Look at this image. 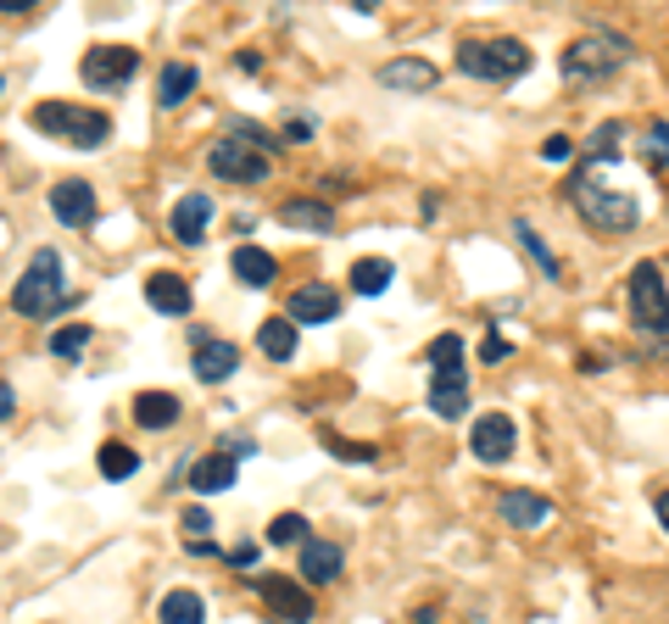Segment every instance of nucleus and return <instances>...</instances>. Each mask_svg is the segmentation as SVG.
Here are the masks:
<instances>
[{"label": "nucleus", "mask_w": 669, "mask_h": 624, "mask_svg": "<svg viewBox=\"0 0 669 624\" xmlns=\"http://www.w3.org/2000/svg\"><path fill=\"white\" fill-rule=\"evenodd\" d=\"M257 557H262V546H257V541H240V546H229V563H234V568H257Z\"/></svg>", "instance_id": "39"}, {"label": "nucleus", "mask_w": 669, "mask_h": 624, "mask_svg": "<svg viewBox=\"0 0 669 624\" xmlns=\"http://www.w3.org/2000/svg\"><path fill=\"white\" fill-rule=\"evenodd\" d=\"M279 224H284V229H301V235H334V212H329L323 201H307V196L284 201V207H279Z\"/></svg>", "instance_id": "21"}, {"label": "nucleus", "mask_w": 669, "mask_h": 624, "mask_svg": "<svg viewBox=\"0 0 669 624\" xmlns=\"http://www.w3.org/2000/svg\"><path fill=\"white\" fill-rule=\"evenodd\" d=\"M0 90H7V79H0Z\"/></svg>", "instance_id": "47"}, {"label": "nucleus", "mask_w": 669, "mask_h": 624, "mask_svg": "<svg viewBox=\"0 0 669 624\" xmlns=\"http://www.w3.org/2000/svg\"><path fill=\"white\" fill-rule=\"evenodd\" d=\"M652 507H658V524L669 529V491H658V496H652Z\"/></svg>", "instance_id": "46"}, {"label": "nucleus", "mask_w": 669, "mask_h": 624, "mask_svg": "<svg viewBox=\"0 0 669 624\" xmlns=\"http://www.w3.org/2000/svg\"><path fill=\"white\" fill-rule=\"evenodd\" d=\"M641 157H647L652 168H669V123H663V118H652V123H647V140H641Z\"/></svg>", "instance_id": "33"}, {"label": "nucleus", "mask_w": 669, "mask_h": 624, "mask_svg": "<svg viewBox=\"0 0 669 624\" xmlns=\"http://www.w3.org/2000/svg\"><path fill=\"white\" fill-rule=\"evenodd\" d=\"M341 568H347L341 541H307V546H301V580H307V585H329Z\"/></svg>", "instance_id": "19"}, {"label": "nucleus", "mask_w": 669, "mask_h": 624, "mask_svg": "<svg viewBox=\"0 0 669 624\" xmlns=\"http://www.w3.org/2000/svg\"><path fill=\"white\" fill-rule=\"evenodd\" d=\"M51 212H57V224H68V229H96V218H101L96 185H90V179H62V185H51Z\"/></svg>", "instance_id": "9"}, {"label": "nucleus", "mask_w": 669, "mask_h": 624, "mask_svg": "<svg viewBox=\"0 0 669 624\" xmlns=\"http://www.w3.org/2000/svg\"><path fill=\"white\" fill-rule=\"evenodd\" d=\"M391 279H397V268H391L386 257H363V263L352 268V290H358V296H380V290H391Z\"/></svg>", "instance_id": "27"}, {"label": "nucleus", "mask_w": 669, "mask_h": 624, "mask_svg": "<svg viewBox=\"0 0 669 624\" xmlns=\"http://www.w3.org/2000/svg\"><path fill=\"white\" fill-rule=\"evenodd\" d=\"M196 85H201V73H196L190 62H168V68H162V85H157V107H184Z\"/></svg>", "instance_id": "25"}, {"label": "nucleus", "mask_w": 669, "mask_h": 624, "mask_svg": "<svg viewBox=\"0 0 669 624\" xmlns=\"http://www.w3.org/2000/svg\"><path fill=\"white\" fill-rule=\"evenodd\" d=\"M323 446H329L334 457H347V463H375V457H380V446H369V440H341V435H323Z\"/></svg>", "instance_id": "36"}, {"label": "nucleus", "mask_w": 669, "mask_h": 624, "mask_svg": "<svg viewBox=\"0 0 669 624\" xmlns=\"http://www.w3.org/2000/svg\"><path fill=\"white\" fill-rule=\"evenodd\" d=\"M296 346H301V335H296V324L279 313V318H262V329H257V351L262 357H273V363H290L296 357Z\"/></svg>", "instance_id": "22"}, {"label": "nucleus", "mask_w": 669, "mask_h": 624, "mask_svg": "<svg viewBox=\"0 0 669 624\" xmlns=\"http://www.w3.org/2000/svg\"><path fill=\"white\" fill-rule=\"evenodd\" d=\"M625 62H630V40L597 29V34H580V40L563 51V79L586 85V79H602V73H613V68H625Z\"/></svg>", "instance_id": "6"}, {"label": "nucleus", "mask_w": 669, "mask_h": 624, "mask_svg": "<svg viewBox=\"0 0 669 624\" xmlns=\"http://www.w3.org/2000/svg\"><path fill=\"white\" fill-rule=\"evenodd\" d=\"M257 596H262L273 613L296 618V624H307V618H312V596H307L301 585H290L284 574H262V580H257Z\"/></svg>", "instance_id": "16"}, {"label": "nucleus", "mask_w": 669, "mask_h": 624, "mask_svg": "<svg viewBox=\"0 0 669 624\" xmlns=\"http://www.w3.org/2000/svg\"><path fill=\"white\" fill-rule=\"evenodd\" d=\"M34 129L62 140V146H79V151H96L112 140V118L96 112V107H73V101H40L34 107Z\"/></svg>", "instance_id": "3"}, {"label": "nucleus", "mask_w": 669, "mask_h": 624, "mask_svg": "<svg viewBox=\"0 0 669 624\" xmlns=\"http://www.w3.org/2000/svg\"><path fill=\"white\" fill-rule=\"evenodd\" d=\"M580 368L597 374V368H613V357H608V351H580Z\"/></svg>", "instance_id": "42"}, {"label": "nucleus", "mask_w": 669, "mask_h": 624, "mask_svg": "<svg viewBox=\"0 0 669 624\" xmlns=\"http://www.w3.org/2000/svg\"><path fill=\"white\" fill-rule=\"evenodd\" d=\"M513 446H519V429H513L508 413H480V418H475V429H469V452H475L480 463H508Z\"/></svg>", "instance_id": "10"}, {"label": "nucleus", "mask_w": 669, "mask_h": 624, "mask_svg": "<svg viewBox=\"0 0 669 624\" xmlns=\"http://www.w3.org/2000/svg\"><path fill=\"white\" fill-rule=\"evenodd\" d=\"M79 73H84L90 90H118V85H129L140 73V51H129V46H96V51H84Z\"/></svg>", "instance_id": "8"}, {"label": "nucleus", "mask_w": 669, "mask_h": 624, "mask_svg": "<svg viewBox=\"0 0 669 624\" xmlns=\"http://www.w3.org/2000/svg\"><path fill=\"white\" fill-rule=\"evenodd\" d=\"M436 62H425V57H397V62H386L380 68V85L386 90H402V96H425V90H436Z\"/></svg>", "instance_id": "14"}, {"label": "nucleus", "mask_w": 669, "mask_h": 624, "mask_svg": "<svg viewBox=\"0 0 669 624\" xmlns=\"http://www.w3.org/2000/svg\"><path fill=\"white\" fill-rule=\"evenodd\" d=\"M513 240H519V246H525V251L536 257V268H541L547 279H558V274H563V268H558V257H552V246H547V240H541V235H536V229H530L525 218L513 224Z\"/></svg>", "instance_id": "30"}, {"label": "nucleus", "mask_w": 669, "mask_h": 624, "mask_svg": "<svg viewBox=\"0 0 669 624\" xmlns=\"http://www.w3.org/2000/svg\"><path fill=\"white\" fill-rule=\"evenodd\" d=\"M268 541H273V546H307V541H312V524H307L301 513H279V518L268 524Z\"/></svg>", "instance_id": "31"}, {"label": "nucleus", "mask_w": 669, "mask_h": 624, "mask_svg": "<svg viewBox=\"0 0 669 624\" xmlns=\"http://www.w3.org/2000/svg\"><path fill=\"white\" fill-rule=\"evenodd\" d=\"M569 201H575V212H580L597 235H630V229L641 224L636 196L602 185V162H591V168H580V174L569 179Z\"/></svg>", "instance_id": "1"}, {"label": "nucleus", "mask_w": 669, "mask_h": 624, "mask_svg": "<svg viewBox=\"0 0 669 624\" xmlns=\"http://www.w3.org/2000/svg\"><path fill=\"white\" fill-rule=\"evenodd\" d=\"M463 357H469L463 335H436V340H430V351H425L430 374H458V368H463Z\"/></svg>", "instance_id": "28"}, {"label": "nucleus", "mask_w": 669, "mask_h": 624, "mask_svg": "<svg viewBox=\"0 0 669 624\" xmlns=\"http://www.w3.org/2000/svg\"><path fill=\"white\" fill-rule=\"evenodd\" d=\"M508 357V340L502 335H486V346H480V363H502Z\"/></svg>", "instance_id": "40"}, {"label": "nucleus", "mask_w": 669, "mask_h": 624, "mask_svg": "<svg viewBox=\"0 0 669 624\" xmlns=\"http://www.w3.org/2000/svg\"><path fill=\"white\" fill-rule=\"evenodd\" d=\"M12 407H18V396H12V385H7V379H0V424L12 418Z\"/></svg>", "instance_id": "44"}, {"label": "nucleus", "mask_w": 669, "mask_h": 624, "mask_svg": "<svg viewBox=\"0 0 669 624\" xmlns=\"http://www.w3.org/2000/svg\"><path fill=\"white\" fill-rule=\"evenodd\" d=\"M229 135H234V140H240V146H251V151H262V157H273V151H279V146H284V140H273V135H268V129H262V123H234V129H229Z\"/></svg>", "instance_id": "34"}, {"label": "nucleus", "mask_w": 669, "mask_h": 624, "mask_svg": "<svg viewBox=\"0 0 669 624\" xmlns=\"http://www.w3.org/2000/svg\"><path fill=\"white\" fill-rule=\"evenodd\" d=\"M630 318L647 335V351H669V290H663V268L658 263H636L630 268Z\"/></svg>", "instance_id": "4"}, {"label": "nucleus", "mask_w": 669, "mask_h": 624, "mask_svg": "<svg viewBox=\"0 0 669 624\" xmlns=\"http://www.w3.org/2000/svg\"><path fill=\"white\" fill-rule=\"evenodd\" d=\"M234 474H240V463H234L229 452H207L201 463H190V491H196V496L229 491V485H234Z\"/></svg>", "instance_id": "20"}, {"label": "nucleus", "mask_w": 669, "mask_h": 624, "mask_svg": "<svg viewBox=\"0 0 669 624\" xmlns=\"http://www.w3.org/2000/svg\"><path fill=\"white\" fill-rule=\"evenodd\" d=\"M575 157V140L569 135H552L547 146H541V162H569Z\"/></svg>", "instance_id": "38"}, {"label": "nucleus", "mask_w": 669, "mask_h": 624, "mask_svg": "<svg viewBox=\"0 0 669 624\" xmlns=\"http://www.w3.org/2000/svg\"><path fill=\"white\" fill-rule=\"evenodd\" d=\"M307 135H312V123H307V118H296V123H284V140H290V146H301Z\"/></svg>", "instance_id": "43"}, {"label": "nucleus", "mask_w": 669, "mask_h": 624, "mask_svg": "<svg viewBox=\"0 0 669 624\" xmlns=\"http://www.w3.org/2000/svg\"><path fill=\"white\" fill-rule=\"evenodd\" d=\"M430 413H436V418H463V413H469V368H458V374H430Z\"/></svg>", "instance_id": "17"}, {"label": "nucleus", "mask_w": 669, "mask_h": 624, "mask_svg": "<svg viewBox=\"0 0 669 624\" xmlns=\"http://www.w3.org/2000/svg\"><path fill=\"white\" fill-rule=\"evenodd\" d=\"M284 318L296 329L301 324H334V318H341V290H334V285H301V290H290Z\"/></svg>", "instance_id": "11"}, {"label": "nucleus", "mask_w": 669, "mask_h": 624, "mask_svg": "<svg viewBox=\"0 0 669 624\" xmlns=\"http://www.w3.org/2000/svg\"><path fill=\"white\" fill-rule=\"evenodd\" d=\"M96 468H101L107 479H129V474H140V452L123 446V440H107L101 457H96Z\"/></svg>", "instance_id": "29"}, {"label": "nucleus", "mask_w": 669, "mask_h": 624, "mask_svg": "<svg viewBox=\"0 0 669 624\" xmlns=\"http://www.w3.org/2000/svg\"><path fill=\"white\" fill-rule=\"evenodd\" d=\"M84 346H90V324H68V329H57V335H51V351H57L62 363H79V357H84Z\"/></svg>", "instance_id": "32"}, {"label": "nucleus", "mask_w": 669, "mask_h": 624, "mask_svg": "<svg viewBox=\"0 0 669 624\" xmlns=\"http://www.w3.org/2000/svg\"><path fill=\"white\" fill-rule=\"evenodd\" d=\"M223 452L240 463V457H251V452H257V440H251V435H246V440H240V435H229V440H223Z\"/></svg>", "instance_id": "41"}, {"label": "nucleus", "mask_w": 669, "mask_h": 624, "mask_svg": "<svg viewBox=\"0 0 669 624\" xmlns=\"http://www.w3.org/2000/svg\"><path fill=\"white\" fill-rule=\"evenodd\" d=\"M179 524H184V535H190V541H207V535H212V513H207V507H184V518H179ZM190 541H184V546H190Z\"/></svg>", "instance_id": "37"}, {"label": "nucleus", "mask_w": 669, "mask_h": 624, "mask_svg": "<svg viewBox=\"0 0 669 624\" xmlns=\"http://www.w3.org/2000/svg\"><path fill=\"white\" fill-rule=\"evenodd\" d=\"M234 68H246V73H257V68H262V57H257V51H240V57H234Z\"/></svg>", "instance_id": "45"}, {"label": "nucleus", "mask_w": 669, "mask_h": 624, "mask_svg": "<svg viewBox=\"0 0 669 624\" xmlns=\"http://www.w3.org/2000/svg\"><path fill=\"white\" fill-rule=\"evenodd\" d=\"M207 168H212V179H223V185H262L273 162H268L262 151L240 146L234 135H223V140H212V151H207Z\"/></svg>", "instance_id": "7"}, {"label": "nucleus", "mask_w": 669, "mask_h": 624, "mask_svg": "<svg viewBox=\"0 0 669 624\" xmlns=\"http://www.w3.org/2000/svg\"><path fill=\"white\" fill-rule=\"evenodd\" d=\"M196 379L201 385H223L234 368H240V346L234 340H218V335H207V340H196Z\"/></svg>", "instance_id": "13"}, {"label": "nucleus", "mask_w": 669, "mask_h": 624, "mask_svg": "<svg viewBox=\"0 0 669 624\" xmlns=\"http://www.w3.org/2000/svg\"><path fill=\"white\" fill-rule=\"evenodd\" d=\"M525 68H530V46H519V40H463L458 46V73L463 79L502 85V79H519Z\"/></svg>", "instance_id": "5"}, {"label": "nucleus", "mask_w": 669, "mask_h": 624, "mask_svg": "<svg viewBox=\"0 0 669 624\" xmlns=\"http://www.w3.org/2000/svg\"><path fill=\"white\" fill-rule=\"evenodd\" d=\"M273 274H279V263H273L262 246H240V251H234V279H240V285L268 290V285H273Z\"/></svg>", "instance_id": "24"}, {"label": "nucleus", "mask_w": 669, "mask_h": 624, "mask_svg": "<svg viewBox=\"0 0 669 624\" xmlns=\"http://www.w3.org/2000/svg\"><path fill=\"white\" fill-rule=\"evenodd\" d=\"M134 418L146 429H173L179 424V396L173 390H140L134 396Z\"/></svg>", "instance_id": "23"}, {"label": "nucleus", "mask_w": 669, "mask_h": 624, "mask_svg": "<svg viewBox=\"0 0 669 624\" xmlns=\"http://www.w3.org/2000/svg\"><path fill=\"white\" fill-rule=\"evenodd\" d=\"M162 624H207V602H201V591L173 585V591L162 596Z\"/></svg>", "instance_id": "26"}, {"label": "nucleus", "mask_w": 669, "mask_h": 624, "mask_svg": "<svg viewBox=\"0 0 669 624\" xmlns=\"http://www.w3.org/2000/svg\"><path fill=\"white\" fill-rule=\"evenodd\" d=\"M207 224H212V196H201V190L179 196V201H173V212H168V229H173V240H179V246H201Z\"/></svg>", "instance_id": "12"}, {"label": "nucleus", "mask_w": 669, "mask_h": 624, "mask_svg": "<svg viewBox=\"0 0 669 624\" xmlns=\"http://www.w3.org/2000/svg\"><path fill=\"white\" fill-rule=\"evenodd\" d=\"M497 513H502L513 529H536V524L552 518V502H547L541 491H502V496H497Z\"/></svg>", "instance_id": "18"}, {"label": "nucleus", "mask_w": 669, "mask_h": 624, "mask_svg": "<svg viewBox=\"0 0 669 624\" xmlns=\"http://www.w3.org/2000/svg\"><path fill=\"white\" fill-rule=\"evenodd\" d=\"M619 140H625V123H619V118L597 123V135H591V157H597V162H608V157L619 151Z\"/></svg>", "instance_id": "35"}, {"label": "nucleus", "mask_w": 669, "mask_h": 624, "mask_svg": "<svg viewBox=\"0 0 669 624\" xmlns=\"http://www.w3.org/2000/svg\"><path fill=\"white\" fill-rule=\"evenodd\" d=\"M146 301H151L162 318H190V285H184V274L157 268V274L146 279Z\"/></svg>", "instance_id": "15"}, {"label": "nucleus", "mask_w": 669, "mask_h": 624, "mask_svg": "<svg viewBox=\"0 0 669 624\" xmlns=\"http://www.w3.org/2000/svg\"><path fill=\"white\" fill-rule=\"evenodd\" d=\"M12 307H18L23 318H34V324H51V318L68 307V274H62V257H57L51 246H40L34 263L23 268V279H18V290H12Z\"/></svg>", "instance_id": "2"}]
</instances>
